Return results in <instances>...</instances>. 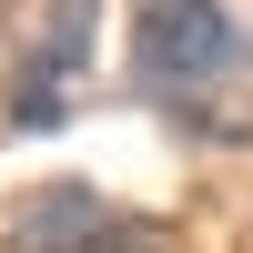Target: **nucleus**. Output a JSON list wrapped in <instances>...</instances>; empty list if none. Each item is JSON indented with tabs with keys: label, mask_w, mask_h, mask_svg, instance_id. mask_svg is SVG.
<instances>
[{
	"label": "nucleus",
	"mask_w": 253,
	"mask_h": 253,
	"mask_svg": "<svg viewBox=\"0 0 253 253\" xmlns=\"http://www.w3.org/2000/svg\"><path fill=\"white\" fill-rule=\"evenodd\" d=\"M81 61H91V0H51V31L20 51V91H10V122H20V132L71 112V81H81Z\"/></svg>",
	"instance_id": "7ed1b4c3"
},
{
	"label": "nucleus",
	"mask_w": 253,
	"mask_h": 253,
	"mask_svg": "<svg viewBox=\"0 0 253 253\" xmlns=\"http://www.w3.org/2000/svg\"><path fill=\"white\" fill-rule=\"evenodd\" d=\"M10 253H162V233L91 182H41L31 203H10Z\"/></svg>",
	"instance_id": "f03ea898"
},
{
	"label": "nucleus",
	"mask_w": 253,
	"mask_h": 253,
	"mask_svg": "<svg viewBox=\"0 0 253 253\" xmlns=\"http://www.w3.org/2000/svg\"><path fill=\"white\" fill-rule=\"evenodd\" d=\"M132 91L182 142H253V31L223 0H132Z\"/></svg>",
	"instance_id": "f257e3e1"
}]
</instances>
